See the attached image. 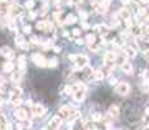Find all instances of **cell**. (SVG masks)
Masks as SVG:
<instances>
[{"mask_svg":"<svg viewBox=\"0 0 149 130\" xmlns=\"http://www.w3.org/2000/svg\"><path fill=\"white\" fill-rule=\"evenodd\" d=\"M83 0H74V3H82Z\"/></svg>","mask_w":149,"mask_h":130,"instance_id":"obj_50","label":"cell"},{"mask_svg":"<svg viewBox=\"0 0 149 130\" xmlns=\"http://www.w3.org/2000/svg\"><path fill=\"white\" fill-rule=\"evenodd\" d=\"M23 31H25L26 34H30V31H31V26H30V25L23 26Z\"/></svg>","mask_w":149,"mask_h":130,"instance_id":"obj_34","label":"cell"},{"mask_svg":"<svg viewBox=\"0 0 149 130\" xmlns=\"http://www.w3.org/2000/svg\"><path fill=\"white\" fill-rule=\"evenodd\" d=\"M73 90V98L76 103H82L86 98V86L82 83H76V85L71 86Z\"/></svg>","mask_w":149,"mask_h":130,"instance_id":"obj_1","label":"cell"},{"mask_svg":"<svg viewBox=\"0 0 149 130\" xmlns=\"http://www.w3.org/2000/svg\"><path fill=\"white\" fill-rule=\"evenodd\" d=\"M47 9H48V5H44V7H43V8H42V14H45V13H47Z\"/></svg>","mask_w":149,"mask_h":130,"instance_id":"obj_40","label":"cell"},{"mask_svg":"<svg viewBox=\"0 0 149 130\" xmlns=\"http://www.w3.org/2000/svg\"><path fill=\"white\" fill-rule=\"evenodd\" d=\"M73 35H74V37H79V35H80V30H79V29L73 30Z\"/></svg>","mask_w":149,"mask_h":130,"instance_id":"obj_36","label":"cell"},{"mask_svg":"<svg viewBox=\"0 0 149 130\" xmlns=\"http://www.w3.org/2000/svg\"><path fill=\"white\" fill-rule=\"evenodd\" d=\"M22 127H23V126H22L21 124H18V125H17V129H18V130H22Z\"/></svg>","mask_w":149,"mask_h":130,"instance_id":"obj_45","label":"cell"},{"mask_svg":"<svg viewBox=\"0 0 149 130\" xmlns=\"http://www.w3.org/2000/svg\"><path fill=\"white\" fill-rule=\"evenodd\" d=\"M34 5H35L34 0H27V1H26V3H25V7H26V8H27V9H31V8H33V7H34Z\"/></svg>","mask_w":149,"mask_h":130,"instance_id":"obj_29","label":"cell"},{"mask_svg":"<svg viewBox=\"0 0 149 130\" xmlns=\"http://www.w3.org/2000/svg\"><path fill=\"white\" fill-rule=\"evenodd\" d=\"M61 117L57 115V116H55L53 119L49 121V124H48V127L47 130H57L60 127V125H61Z\"/></svg>","mask_w":149,"mask_h":130,"instance_id":"obj_4","label":"cell"},{"mask_svg":"<svg viewBox=\"0 0 149 130\" xmlns=\"http://www.w3.org/2000/svg\"><path fill=\"white\" fill-rule=\"evenodd\" d=\"M145 57L149 60V51H146V52H145Z\"/></svg>","mask_w":149,"mask_h":130,"instance_id":"obj_49","label":"cell"},{"mask_svg":"<svg viewBox=\"0 0 149 130\" xmlns=\"http://www.w3.org/2000/svg\"><path fill=\"white\" fill-rule=\"evenodd\" d=\"M124 54L127 55V57H135L136 56V50L134 47H127Z\"/></svg>","mask_w":149,"mask_h":130,"instance_id":"obj_21","label":"cell"},{"mask_svg":"<svg viewBox=\"0 0 149 130\" xmlns=\"http://www.w3.org/2000/svg\"><path fill=\"white\" fill-rule=\"evenodd\" d=\"M132 34H134V35H136V37H138V35H140V34H141L140 27H139V26H136V27H134V29H132Z\"/></svg>","mask_w":149,"mask_h":130,"instance_id":"obj_31","label":"cell"},{"mask_svg":"<svg viewBox=\"0 0 149 130\" xmlns=\"http://www.w3.org/2000/svg\"><path fill=\"white\" fill-rule=\"evenodd\" d=\"M131 1H132V0H122V3H123V4H130Z\"/></svg>","mask_w":149,"mask_h":130,"instance_id":"obj_44","label":"cell"},{"mask_svg":"<svg viewBox=\"0 0 149 130\" xmlns=\"http://www.w3.org/2000/svg\"><path fill=\"white\" fill-rule=\"evenodd\" d=\"M11 102H12V104H13V105H17V107L20 104H22V100H21V98H18V99H14V100H11Z\"/></svg>","mask_w":149,"mask_h":130,"instance_id":"obj_32","label":"cell"},{"mask_svg":"<svg viewBox=\"0 0 149 130\" xmlns=\"http://www.w3.org/2000/svg\"><path fill=\"white\" fill-rule=\"evenodd\" d=\"M1 11H3V9H1V7H0V13H1Z\"/></svg>","mask_w":149,"mask_h":130,"instance_id":"obj_53","label":"cell"},{"mask_svg":"<svg viewBox=\"0 0 149 130\" xmlns=\"http://www.w3.org/2000/svg\"><path fill=\"white\" fill-rule=\"evenodd\" d=\"M82 27H83V29H88L90 26H88L87 22H84V21H83V22H82Z\"/></svg>","mask_w":149,"mask_h":130,"instance_id":"obj_41","label":"cell"},{"mask_svg":"<svg viewBox=\"0 0 149 130\" xmlns=\"http://www.w3.org/2000/svg\"><path fill=\"white\" fill-rule=\"evenodd\" d=\"M8 26H9V29H12V30H13V31H16V30H17V26H16V22H14L13 20H11V21H9V22H8Z\"/></svg>","mask_w":149,"mask_h":130,"instance_id":"obj_30","label":"cell"},{"mask_svg":"<svg viewBox=\"0 0 149 130\" xmlns=\"http://www.w3.org/2000/svg\"><path fill=\"white\" fill-rule=\"evenodd\" d=\"M21 94H22V90H21L20 87H14L13 90H12V94H11V98H9V99L11 100L18 99V98H21Z\"/></svg>","mask_w":149,"mask_h":130,"instance_id":"obj_13","label":"cell"},{"mask_svg":"<svg viewBox=\"0 0 149 130\" xmlns=\"http://www.w3.org/2000/svg\"><path fill=\"white\" fill-rule=\"evenodd\" d=\"M79 117H80V113H79L78 111H73V112L70 113V116L68 117V120H69L70 122H74L75 120H78Z\"/></svg>","mask_w":149,"mask_h":130,"instance_id":"obj_19","label":"cell"},{"mask_svg":"<svg viewBox=\"0 0 149 130\" xmlns=\"http://www.w3.org/2000/svg\"><path fill=\"white\" fill-rule=\"evenodd\" d=\"M16 44L18 46V47L21 48H27V42L25 40V38L22 37V35H20V37H16Z\"/></svg>","mask_w":149,"mask_h":130,"instance_id":"obj_14","label":"cell"},{"mask_svg":"<svg viewBox=\"0 0 149 130\" xmlns=\"http://www.w3.org/2000/svg\"><path fill=\"white\" fill-rule=\"evenodd\" d=\"M145 13H146L145 8H140V9H139V14H140V16H143V14H145Z\"/></svg>","mask_w":149,"mask_h":130,"instance_id":"obj_39","label":"cell"},{"mask_svg":"<svg viewBox=\"0 0 149 130\" xmlns=\"http://www.w3.org/2000/svg\"><path fill=\"white\" fill-rule=\"evenodd\" d=\"M69 60L74 64V66L76 68H84L88 65V57L84 56V55H69Z\"/></svg>","mask_w":149,"mask_h":130,"instance_id":"obj_2","label":"cell"},{"mask_svg":"<svg viewBox=\"0 0 149 130\" xmlns=\"http://www.w3.org/2000/svg\"><path fill=\"white\" fill-rule=\"evenodd\" d=\"M109 116H112V117H118L119 116V108H118V105L113 104L112 107L109 108Z\"/></svg>","mask_w":149,"mask_h":130,"instance_id":"obj_15","label":"cell"},{"mask_svg":"<svg viewBox=\"0 0 149 130\" xmlns=\"http://www.w3.org/2000/svg\"><path fill=\"white\" fill-rule=\"evenodd\" d=\"M117 130H119V129H117Z\"/></svg>","mask_w":149,"mask_h":130,"instance_id":"obj_54","label":"cell"},{"mask_svg":"<svg viewBox=\"0 0 149 130\" xmlns=\"http://www.w3.org/2000/svg\"><path fill=\"white\" fill-rule=\"evenodd\" d=\"M122 70H123V73H126V74H131L132 73V64L131 62L124 61L123 64H122Z\"/></svg>","mask_w":149,"mask_h":130,"instance_id":"obj_16","label":"cell"},{"mask_svg":"<svg viewBox=\"0 0 149 130\" xmlns=\"http://www.w3.org/2000/svg\"><path fill=\"white\" fill-rule=\"evenodd\" d=\"M119 16H121L122 18H123V21H126V20H130V12H128V9H126V8H122L121 11H119Z\"/></svg>","mask_w":149,"mask_h":130,"instance_id":"obj_20","label":"cell"},{"mask_svg":"<svg viewBox=\"0 0 149 130\" xmlns=\"http://www.w3.org/2000/svg\"><path fill=\"white\" fill-rule=\"evenodd\" d=\"M79 16H80V18H82V21H84V20H86V18H87V17H88V14H87V13H86V12H84V11H80V12H79Z\"/></svg>","mask_w":149,"mask_h":130,"instance_id":"obj_33","label":"cell"},{"mask_svg":"<svg viewBox=\"0 0 149 130\" xmlns=\"http://www.w3.org/2000/svg\"><path fill=\"white\" fill-rule=\"evenodd\" d=\"M115 59H117V55H115L114 52L109 51V52H106V54H105V56H104V62H105L106 65H110V64H113V62L115 61Z\"/></svg>","mask_w":149,"mask_h":130,"instance_id":"obj_10","label":"cell"},{"mask_svg":"<svg viewBox=\"0 0 149 130\" xmlns=\"http://www.w3.org/2000/svg\"><path fill=\"white\" fill-rule=\"evenodd\" d=\"M14 69V64L9 60V61H7L5 64H4V66H3V70L4 72H7V73H9V72H12Z\"/></svg>","mask_w":149,"mask_h":130,"instance_id":"obj_18","label":"cell"},{"mask_svg":"<svg viewBox=\"0 0 149 130\" xmlns=\"http://www.w3.org/2000/svg\"><path fill=\"white\" fill-rule=\"evenodd\" d=\"M11 79H12V82L18 83V82H20V79H21V72H16V73H12Z\"/></svg>","mask_w":149,"mask_h":130,"instance_id":"obj_22","label":"cell"},{"mask_svg":"<svg viewBox=\"0 0 149 130\" xmlns=\"http://www.w3.org/2000/svg\"><path fill=\"white\" fill-rule=\"evenodd\" d=\"M45 113V108L43 107L42 104H34L33 105V115H34V116H43V115H44Z\"/></svg>","mask_w":149,"mask_h":130,"instance_id":"obj_9","label":"cell"},{"mask_svg":"<svg viewBox=\"0 0 149 130\" xmlns=\"http://www.w3.org/2000/svg\"><path fill=\"white\" fill-rule=\"evenodd\" d=\"M145 113H146V115H148V116H149V108H146V111H145Z\"/></svg>","mask_w":149,"mask_h":130,"instance_id":"obj_51","label":"cell"},{"mask_svg":"<svg viewBox=\"0 0 149 130\" xmlns=\"http://www.w3.org/2000/svg\"><path fill=\"white\" fill-rule=\"evenodd\" d=\"M7 125H8V120H7L5 115H0V130H5Z\"/></svg>","mask_w":149,"mask_h":130,"instance_id":"obj_17","label":"cell"},{"mask_svg":"<svg viewBox=\"0 0 149 130\" xmlns=\"http://www.w3.org/2000/svg\"><path fill=\"white\" fill-rule=\"evenodd\" d=\"M0 55L4 56L5 59H8V60H12L14 57V52L12 51L9 47H1L0 48Z\"/></svg>","mask_w":149,"mask_h":130,"instance_id":"obj_8","label":"cell"},{"mask_svg":"<svg viewBox=\"0 0 149 130\" xmlns=\"http://www.w3.org/2000/svg\"><path fill=\"white\" fill-rule=\"evenodd\" d=\"M1 104H3V99L0 98V107H1Z\"/></svg>","mask_w":149,"mask_h":130,"instance_id":"obj_52","label":"cell"},{"mask_svg":"<svg viewBox=\"0 0 149 130\" xmlns=\"http://www.w3.org/2000/svg\"><path fill=\"white\" fill-rule=\"evenodd\" d=\"M144 30H145V33H146V34H149V26H146V27L144 29Z\"/></svg>","mask_w":149,"mask_h":130,"instance_id":"obj_47","label":"cell"},{"mask_svg":"<svg viewBox=\"0 0 149 130\" xmlns=\"http://www.w3.org/2000/svg\"><path fill=\"white\" fill-rule=\"evenodd\" d=\"M144 79H145V82H149V69L144 72Z\"/></svg>","mask_w":149,"mask_h":130,"instance_id":"obj_35","label":"cell"},{"mask_svg":"<svg viewBox=\"0 0 149 130\" xmlns=\"http://www.w3.org/2000/svg\"><path fill=\"white\" fill-rule=\"evenodd\" d=\"M18 69L21 73L26 72V57L25 56H20L18 57Z\"/></svg>","mask_w":149,"mask_h":130,"instance_id":"obj_12","label":"cell"},{"mask_svg":"<svg viewBox=\"0 0 149 130\" xmlns=\"http://www.w3.org/2000/svg\"><path fill=\"white\" fill-rule=\"evenodd\" d=\"M92 120H93V121H96V122L101 121V120H102V115H100V113H93V115H92Z\"/></svg>","mask_w":149,"mask_h":130,"instance_id":"obj_26","label":"cell"},{"mask_svg":"<svg viewBox=\"0 0 149 130\" xmlns=\"http://www.w3.org/2000/svg\"><path fill=\"white\" fill-rule=\"evenodd\" d=\"M96 30H100V33H108L109 27L106 25H101V26H98V27H96Z\"/></svg>","mask_w":149,"mask_h":130,"instance_id":"obj_27","label":"cell"},{"mask_svg":"<svg viewBox=\"0 0 149 130\" xmlns=\"http://www.w3.org/2000/svg\"><path fill=\"white\" fill-rule=\"evenodd\" d=\"M86 40H87V43L88 44H93V43H96L95 40H96V38H95V35H92V34H88L87 37H86Z\"/></svg>","mask_w":149,"mask_h":130,"instance_id":"obj_25","label":"cell"},{"mask_svg":"<svg viewBox=\"0 0 149 130\" xmlns=\"http://www.w3.org/2000/svg\"><path fill=\"white\" fill-rule=\"evenodd\" d=\"M76 43H78V44H83V40H82V39H78V40H76Z\"/></svg>","mask_w":149,"mask_h":130,"instance_id":"obj_46","label":"cell"},{"mask_svg":"<svg viewBox=\"0 0 149 130\" xmlns=\"http://www.w3.org/2000/svg\"><path fill=\"white\" fill-rule=\"evenodd\" d=\"M31 44H38V38L37 37H31Z\"/></svg>","mask_w":149,"mask_h":130,"instance_id":"obj_37","label":"cell"},{"mask_svg":"<svg viewBox=\"0 0 149 130\" xmlns=\"http://www.w3.org/2000/svg\"><path fill=\"white\" fill-rule=\"evenodd\" d=\"M37 27L39 30H44V31H48L49 29H52V23L49 21H40V22L37 23Z\"/></svg>","mask_w":149,"mask_h":130,"instance_id":"obj_11","label":"cell"},{"mask_svg":"<svg viewBox=\"0 0 149 130\" xmlns=\"http://www.w3.org/2000/svg\"><path fill=\"white\" fill-rule=\"evenodd\" d=\"M29 17H30L31 20H33V18H35V13H34V12H30V13H29Z\"/></svg>","mask_w":149,"mask_h":130,"instance_id":"obj_42","label":"cell"},{"mask_svg":"<svg viewBox=\"0 0 149 130\" xmlns=\"http://www.w3.org/2000/svg\"><path fill=\"white\" fill-rule=\"evenodd\" d=\"M115 92L119 95H128L130 92V85L127 82H121L115 87Z\"/></svg>","mask_w":149,"mask_h":130,"instance_id":"obj_3","label":"cell"},{"mask_svg":"<svg viewBox=\"0 0 149 130\" xmlns=\"http://www.w3.org/2000/svg\"><path fill=\"white\" fill-rule=\"evenodd\" d=\"M76 21V17L75 16H73V14H69L68 17H66V21H65V23L66 25H73V23H75Z\"/></svg>","mask_w":149,"mask_h":130,"instance_id":"obj_23","label":"cell"},{"mask_svg":"<svg viewBox=\"0 0 149 130\" xmlns=\"http://www.w3.org/2000/svg\"><path fill=\"white\" fill-rule=\"evenodd\" d=\"M93 78L96 79V81H101L102 78H104V73H102V70H96L95 73H93Z\"/></svg>","mask_w":149,"mask_h":130,"instance_id":"obj_24","label":"cell"},{"mask_svg":"<svg viewBox=\"0 0 149 130\" xmlns=\"http://www.w3.org/2000/svg\"><path fill=\"white\" fill-rule=\"evenodd\" d=\"M73 112V109H71L69 105H64V107L60 108L59 111V116L61 117V119H68L69 116H70V113Z\"/></svg>","mask_w":149,"mask_h":130,"instance_id":"obj_7","label":"cell"},{"mask_svg":"<svg viewBox=\"0 0 149 130\" xmlns=\"http://www.w3.org/2000/svg\"><path fill=\"white\" fill-rule=\"evenodd\" d=\"M5 130H13V127H12V124L11 122H8V125H7V129Z\"/></svg>","mask_w":149,"mask_h":130,"instance_id":"obj_43","label":"cell"},{"mask_svg":"<svg viewBox=\"0 0 149 130\" xmlns=\"http://www.w3.org/2000/svg\"><path fill=\"white\" fill-rule=\"evenodd\" d=\"M14 117L18 120V121H25L27 119V112H26L23 108H17L14 111Z\"/></svg>","mask_w":149,"mask_h":130,"instance_id":"obj_6","label":"cell"},{"mask_svg":"<svg viewBox=\"0 0 149 130\" xmlns=\"http://www.w3.org/2000/svg\"><path fill=\"white\" fill-rule=\"evenodd\" d=\"M33 61H34L38 66H45V65H47V62H48V60L45 59L43 55L35 54V55H33Z\"/></svg>","mask_w":149,"mask_h":130,"instance_id":"obj_5","label":"cell"},{"mask_svg":"<svg viewBox=\"0 0 149 130\" xmlns=\"http://www.w3.org/2000/svg\"><path fill=\"white\" fill-rule=\"evenodd\" d=\"M47 65H48V66H51V68H55V66H57V60H56V59L48 60Z\"/></svg>","mask_w":149,"mask_h":130,"instance_id":"obj_28","label":"cell"},{"mask_svg":"<svg viewBox=\"0 0 149 130\" xmlns=\"http://www.w3.org/2000/svg\"><path fill=\"white\" fill-rule=\"evenodd\" d=\"M109 83H110V85H115V83H117V78H114V77H113V78H110L109 79Z\"/></svg>","mask_w":149,"mask_h":130,"instance_id":"obj_38","label":"cell"},{"mask_svg":"<svg viewBox=\"0 0 149 130\" xmlns=\"http://www.w3.org/2000/svg\"><path fill=\"white\" fill-rule=\"evenodd\" d=\"M140 1H141V3H143V4H146V3H149V0H140Z\"/></svg>","mask_w":149,"mask_h":130,"instance_id":"obj_48","label":"cell"}]
</instances>
